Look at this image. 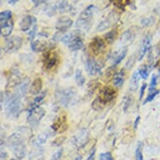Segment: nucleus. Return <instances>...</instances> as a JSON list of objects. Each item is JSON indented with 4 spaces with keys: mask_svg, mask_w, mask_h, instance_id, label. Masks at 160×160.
Masks as SVG:
<instances>
[{
    "mask_svg": "<svg viewBox=\"0 0 160 160\" xmlns=\"http://www.w3.org/2000/svg\"><path fill=\"white\" fill-rule=\"evenodd\" d=\"M61 41L64 45H66L71 51L82 50L84 46V42L80 30H76L71 33L64 34L61 36Z\"/></svg>",
    "mask_w": 160,
    "mask_h": 160,
    "instance_id": "1",
    "label": "nucleus"
},
{
    "mask_svg": "<svg viewBox=\"0 0 160 160\" xmlns=\"http://www.w3.org/2000/svg\"><path fill=\"white\" fill-rule=\"evenodd\" d=\"M20 98L18 94L6 95L5 105H6V112L9 117L11 118H17L18 114L21 111V102Z\"/></svg>",
    "mask_w": 160,
    "mask_h": 160,
    "instance_id": "2",
    "label": "nucleus"
},
{
    "mask_svg": "<svg viewBox=\"0 0 160 160\" xmlns=\"http://www.w3.org/2000/svg\"><path fill=\"white\" fill-rule=\"evenodd\" d=\"M76 92L72 87L66 89H60L55 92V98L58 102L65 108H68L73 105L74 101H76Z\"/></svg>",
    "mask_w": 160,
    "mask_h": 160,
    "instance_id": "3",
    "label": "nucleus"
},
{
    "mask_svg": "<svg viewBox=\"0 0 160 160\" xmlns=\"http://www.w3.org/2000/svg\"><path fill=\"white\" fill-rule=\"evenodd\" d=\"M97 10V8L95 5H90L85 8L79 15L78 20L76 22V26L84 29H87V27L90 28L92 24V18H93Z\"/></svg>",
    "mask_w": 160,
    "mask_h": 160,
    "instance_id": "4",
    "label": "nucleus"
},
{
    "mask_svg": "<svg viewBox=\"0 0 160 160\" xmlns=\"http://www.w3.org/2000/svg\"><path fill=\"white\" fill-rule=\"evenodd\" d=\"M90 139V132L87 128L80 129L72 138V142L77 148H82L87 144Z\"/></svg>",
    "mask_w": 160,
    "mask_h": 160,
    "instance_id": "5",
    "label": "nucleus"
},
{
    "mask_svg": "<svg viewBox=\"0 0 160 160\" xmlns=\"http://www.w3.org/2000/svg\"><path fill=\"white\" fill-rule=\"evenodd\" d=\"M60 61V57L55 51H47L45 53L43 58V65L45 70L50 71L57 66Z\"/></svg>",
    "mask_w": 160,
    "mask_h": 160,
    "instance_id": "6",
    "label": "nucleus"
},
{
    "mask_svg": "<svg viewBox=\"0 0 160 160\" xmlns=\"http://www.w3.org/2000/svg\"><path fill=\"white\" fill-rule=\"evenodd\" d=\"M45 115V110L42 108H38L35 110L32 111L29 113L28 116V122L33 128H36L39 126V122L42 120V118Z\"/></svg>",
    "mask_w": 160,
    "mask_h": 160,
    "instance_id": "7",
    "label": "nucleus"
},
{
    "mask_svg": "<svg viewBox=\"0 0 160 160\" xmlns=\"http://www.w3.org/2000/svg\"><path fill=\"white\" fill-rule=\"evenodd\" d=\"M89 48L92 54L95 55H100L106 50L105 40L98 36L94 37L89 44Z\"/></svg>",
    "mask_w": 160,
    "mask_h": 160,
    "instance_id": "8",
    "label": "nucleus"
},
{
    "mask_svg": "<svg viewBox=\"0 0 160 160\" xmlns=\"http://www.w3.org/2000/svg\"><path fill=\"white\" fill-rule=\"evenodd\" d=\"M102 67V65L97 62L95 59L92 57H87L86 61V71L90 76H95L97 74L101 73Z\"/></svg>",
    "mask_w": 160,
    "mask_h": 160,
    "instance_id": "9",
    "label": "nucleus"
},
{
    "mask_svg": "<svg viewBox=\"0 0 160 160\" xmlns=\"http://www.w3.org/2000/svg\"><path fill=\"white\" fill-rule=\"evenodd\" d=\"M117 21H118V16L115 12H111L108 17L98 24V26L97 27V30L100 32L105 31L111 27H112L117 23Z\"/></svg>",
    "mask_w": 160,
    "mask_h": 160,
    "instance_id": "10",
    "label": "nucleus"
},
{
    "mask_svg": "<svg viewBox=\"0 0 160 160\" xmlns=\"http://www.w3.org/2000/svg\"><path fill=\"white\" fill-rule=\"evenodd\" d=\"M68 128L67 125V118L66 115L59 117L55 120L51 125V129L55 132H64Z\"/></svg>",
    "mask_w": 160,
    "mask_h": 160,
    "instance_id": "11",
    "label": "nucleus"
},
{
    "mask_svg": "<svg viewBox=\"0 0 160 160\" xmlns=\"http://www.w3.org/2000/svg\"><path fill=\"white\" fill-rule=\"evenodd\" d=\"M52 47V43L46 40H33L31 42V50L35 53L47 52Z\"/></svg>",
    "mask_w": 160,
    "mask_h": 160,
    "instance_id": "12",
    "label": "nucleus"
},
{
    "mask_svg": "<svg viewBox=\"0 0 160 160\" xmlns=\"http://www.w3.org/2000/svg\"><path fill=\"white\" fill-rule=\"evenodd\" d=\"M99 97L105 102L106 103H108L113 101L117 97V91L114 87H104L100 91Z\"/></svg>",
    "mask_w": 160,
    "mask_h": 160,
    "instance_id": "13",
    "label": "nucleus"
},
{
    "mask_svg": "<svg viewBox=\"0 0 160 160\" xmlns=\"http://www.w3.org/2000/svg\"><path fill=\"white\" fill-rule=\"evenodd\" d=\"M23 39L22 37L13 36L7 40L5 46V51L7 52H13L18 50L22 46Z\"/></svg>",
    "mask_w": 160,
    "mask_h": 160,
    "instance_id": "14",
    "label": "nucleus"
},
{
    "mask_svg": "<svg viewBox=\"0 0 160 160\" xmlns=\"http://www.w3.org/2000/svg\"><path fill=\"white\" fill-rule=\"evenodd\" d=\"M72 24H73V20L69 17L64 16L58 19L55 24V28L57 29L58 33L62 34V33H65L67 29H70L72 26Z\"/></svg>",
    "mask_w": 160,
    "mask_h": 160,
    "instance_id": "15",
    "label": "nucleus"
},
{
    "mask_svg": "<svg viewBox=\"0 0 160 160\" xmlns=\"http://www.w3.org/2000/svg\"><path fill=\"white\" fill-rule=\"evenodd\" d=\"M21 143H24V137H23V133L21 132H14L8 137L6 140V145L11 148L21 144Z\"/></svg>",
    "mask_w": 160,
    "mask_h": 160,
    "instance_id": "16",
    "label": "nucleus"
},
{
    "mask_svg": "<svg viewBox=\"0 0 160 160\" xmlns=\"http://www.w3.org/2000/svg\"><path fill=\"white\" fill-rule=\"evenodd\" d=\"M35 24H36V18L30 15H26L23 17L21 19V21L19 23V28L22 31L26 32Z\"/></svg>",
    "mask_w": 160,
    "mask_h": 160,
    "instance_id": "17",
    "label": "nucleus"
},
{
    "mask_svg": "<svg viewBox=\"0 0 160 160\" xmlns=\"http://www.w3.org/2000/svg\"><path fill=\"white\" fill-rule=\"evenodd\" d=\"M29 160H45V149L40 146H35L29 152Z\"/></svg>",
    "mask_w": 160,
    "mask_h": 160,
    "instance_id": "18",
    "label": "nucleus"
},
{
    "mask_svg": "<svg viewBox=\"0 0 160 160\" xmlns=\"http://www.w3.org/2000/svg\"><path fill=\"white\" fill-rule=\"evenodd\" d=\"M46 95H47V92L45 91V92L39 93V94L34 98V101L32 102V103L29 105V108H28V112H29V113L31 112L32 111L35 110L36 108H39V106L41 105L43 102H44V100H45V97H46Z\"/></svg>",
    "mask_w": 160,
    "mask_h": 160,
    "instance_id": "19",
    "label": "nucleus"
},
{
    "mask_svg": "<svg viewBox=\"0 0 160 160\" xmlns=\"http://www.w3.org/2000/svg\"><path fill=\"white\" fill-rule=\"evenodd\" d=\"M151 41H152V36L150 34L147 35L144 38L143 41H142V49H141V51L139 53L138 61H142L145 55H146V53L149 50L150 47H151Z\"/></svg>",
    "mask_w": 160,
    "mask_h": 160,
    "instance_id": "20",
    "label": "nucleus"
},
{
    "mask_svg": "<svg viewBox=\"0 0 160 160\" xmlns=\"http://www.w3.org/2000/svg\"><path fill=\"white\" fill-rule=\"evenodd\" d=\"M13 29V23L11 21H6L0 25V35L7 38L11 34Z\"/></svg>",
    "mask_w": 160,
    "mask_h": 160,
    "instance_id": "21",
    "label": "nucleus"
},
{
    "mask_svg": "<svg viewBox=\"0 0 160 160\" xmlns=\"http://www.w3.org/2000/svg\"><path fill=\"white\" fill-rule=\"evenodd\" d=\"M43 87V82L41 78H36L34 82H32L30 88H29V92L31 95H39L41 93Z\"/></svg>",
    "mask_w": 160,
    "mask_h": 160,
    "instance_id": "22",
    "label": "nucleus"
},
{
    "mask_svg": "<svg viewBox=\"0 0 160 160\" xmlns=\"http://www.w3.org/2000/svg\"><path fill=\"white\" fill-rule=\"evenodd\" d=\"M52 136V134L50 132H42L39 135L35 138L33 141V143H34V146H40V145L44 144L46 142L48 139L50 138V137Z\"/></svg>",
    "mask_w": 160,
    "mask_h": 160,
    "instance_id": "23",
    "label": "nucleus"
},
{
    "mask_svg": "<svg viewBox=\"0 0 160 160\" xmlns=\"http://www.w3.org/2000/svg\"><path fill=\"white\" fill-rule=\"evenodd\" d=\"M21 76L20 74L18 73V71L17 72H13L11 74L10 77L8 78V83H7V87H13L18 86L21 83Z\"/></svg>",
    "mask_w": 160,
    "mask_h": 160,
    "instance_id": "24",
    "label": "nucleus"
},
{
    "mask_svg": "<svg viewBox=\"0 0 160 160\" xmlns=\"http://www.w3.org/2000/svg\"><path fill=\"white\" fill-rule=\"evenodd\" d=\"M30 87H29V80L26 79L24 80V82H22L20 84L18 85V90L16 91V94H18L19 97H24L27 94V92L29 90Z\"/></svg>",
    "mask_w": 160,
    "mask_h": 160,
    "instance_id": "25",
    "label": "nucleus"
},
{
    "mask_svg": "<svg viewBox=\"0 0 160 160\" xmlns=\"http://www.w3.org/2000/svg\"><path fill=\"white\" fill-rule=\"evenodd\" d=\"M12 150H13L14 155L18 158V159H21V158L25 157V155H26L27 149L26 146L24 145V143H21V144H19L18 145V146H16V147L13 148Z\"/></svg>",
    "mask_w": 160,
    "mask_h": 160,
    "instance_id": "26",
    "label": "nucleus"
},
{
    "mask_svg": "<svg viewBox=\"0 0 160 160\" xmlns=\"http://www.w3.org/2000/svg\"><path fill=\"white\" fill-rule=\"evenodd\" d=\"M54 4H55V10L57 13H65V12H67L71 9V5L69 4L67 1H65V0L56 2Z\"/></svg>",
    "mask_w": 160,
    "mask_h": 160,
    "instance_id": "27",
    "label": "nucleus"
},
{
    "mask_svg": "<svg viewBox=\"0 0 160 160\" xmlns=\"http://www.w3.org/2000/svg\"><path fill=\"white\" fill-rule=\"evenodd\" d=\"M107 103L103 101L101 97L98 96L97 97H96L93 102H92V108L93 110L97 111V112H101L102 111L104 108H105Z\"/></svg>",
    "mask_w": 160,
    "mask_h": 160,
    "instance_id": "28",
    "label": "nucleus"
},
{
    "mask_svg": "<svg viewBox=\"0 0 160 160\" xmlns=\"http://www.w3.org/2000/svg\"><path fill=\"white\" fill-rule=\"evenodd\" d=\"M139 80H140V75L138 73V71H134L130 80V91L135 92L138 88Z\"/></svg>",
    "mask_w": 160,
    "mask_h": 160,
    "instance_id": "29",
    "label": "nucleus"
},
{
    "mask_svg": "<svg viewBox=\"0 0 160 160\" xmlns=\"http://www.w3.org/2000/svg\"><path fill=\"white\" fill-rule=\"evenodd\" d=\"M124 76H125V73H124V70L122 69L119 73L116 74L115 76L113 77V85L116 87H121L124 83Z\"/></svg>",
    "mask_w": 160,
    "mask_h": 160,
    "instance_id": "30",
    "label": "nucleus"
},
{
    "mask_svg": "<svg viewBox=\"0 0 160 160\" xmlns=\"http://www.w3.org/2000/svg\"><path fill=\"white\" fill-rule=\"evenodd\" d=\"M75 81H76V84L78 85L79 87H83L86 83V78H85L84 75L82 73V71L80 69H77L75 73Z\"/></svg>",
    "mask_w": 160,
    "mask_h": 160,
    "instance_id": "31",
    "label": "nucleus"
},
{
    "mask_svg": "<svg viewBox=\"0 0 160 160\" xmlns=\"http://www.w3.org/2000/svg\"><path fill=\"white\" fill-rule=\"evenodd\" d=\"M127 52H128V48H123L120 52L118 53L115 56V58L113 59V66H117L121 63L124 58L126 57Z\"/></svg>",
    "mask_w": 160,
    "mask_h": 160,
    "instance_id": "32",
    "label": "nucleus"
},
{
    "mask_svg": "<svg viewBox=\"0 0 160 160\" xmlns=\"http://www.w3.org/2000/svg\"><path fill=\"white\" fill-rule=\"evenodd\" d=\"M117 36H118V31L116 29H113V30L108 32L105 34V39L107 42L109 43V44H112L115 41Z\"/></svg>",
    "mask_w": 160,
    "mask_h": 160,
    "instance_id": "33",
    "label": "nucleus"
},
{
    "mask_svg": "<svg viewBox=\"0 0 160 160\" xmlns=\"http://www.w3.org/2000/svg\"><path fill=\"white\" fill-rule=\"evenodd\" d=\"M142 142H138L137 146L136 151H135V157L136 160H143V155H142Z\"/></svg>",
    "mask_w": 160,
    "mask_h": 160,
    "instance_id": "34",
    "label": "nucleus"
},
{
    "mask_svg": "<svg viewBox=\"0 0 160 160\" xmlns=\"http://www.w3.org/2000/svg\"><path fill=\"white\" fill-rule=\"evenodd\" d=\"M158 93H159V90H156V89L149 92V93H148V95L147 98H146V100L144 101V102H143V105L150 102H152V100L154 99L155 97H156V96H157Z\"/></svg>",
    "mask_w": 160,
    "mask_h": 160,
    "instance_id": "35",
    "label": "nucleus"
},
{
    "mask_svg": "<svg viewBox=\"0 0 160 160\" xmlns=\"http://www.w3.org/2000/svg\"><path fill=\"white\" fill-rule=\"evenodd\" d=\"M12 17V13L9 10H5L0 12V22L8 21Z\"/></svg>",
    "mask_w": 160,
    "mask_h": 160,
    "instance_id": "36",
    "label": "nucleus"
},
{
    "mask_svg": "<svg viewBox=\"0 0 160 160\" xmlns=\"http://www.w3.org/2000/svg\"><path fill=\"white\" fill-rule=\"evenodd\" d=\"M66 139V138L65 136H60L55 138L53 140V142H51V144L55 147H61V145L63 144V142H65V140Z\"/></svg>",
    "mask_w": 160,
    "mask_h": 160,
    "instance_id": "37",
    "label": "nucleus"
},
{
    "mask_svg": "<svg viewBox=\"0 0 160 160\" xmlns=\"http://www.w3.org/2000/svg\"><path fill=\"white\" fill-rule=\"evenodd\" d=\"M132 33L130 30H128V31L124 32L123 34L122 35V40L123 42H128V41H130L132 39Z\"/></svg>",
    "mask_w": 160,
    "mask_h": 160,
    "instance_id": "38",
    "label": "nucleus"
},
{
    "mask_svg": "<svg viewBox=\"0 0 160 160\" xmlns=\"http://www.w3.org/2000/svg\"><path fill=\"white\" fill-rule=\"evenodd\" d=\"M100 160H114L112 157V154L110 152H102L99 156Z\"/></svg>",
    "mask_w": 160,
    "mask_h": 160,
    "instance_id": "39",
    "label": "nucleus"
},
{
    "mask_svg": "<svg viewBox=\"0 0 160 160\" xmlns=\"http://www.w3.org/2000/svg\"><path fill=\"white\" fill-rule=\"evenodd\" d=\"M138 73L140 75V77L142 79H147L148 76V70L147 66H144L142 68L139 69Z\"/></svg>",
    "mask_w": 160,
    "mask_h": 160,
    "instance_id": "40",
    "label": "nucleus"
},
{
    "mask_svg": "<svg viewBox=\"0 0 160 160\" xmlns=\"http://www.w3.org/2000/svg\"><path fill=\"white\" fill-rule=\"evenodd\" d=\"M157 82H158V76L153 75V76H152V79H151V82H150L149 92L155 90V87H156V86H157Z\"/></svg>",
    "mask_w": 160,
    "mask_h": 160,
    "instance_id": "41",
    "label": "nucleus"
},
{
    "mask_svg": "<svg viewBox=\"0 0 160 160\" xmlns=\"http://www.w3.org/2000/svg\"><path fill=\"white\" fill-rule=\"evenodd\" d=\"M62 153H63V148H60L58 149L56 152L52 155V157L50 160H60L61 159V156H62Z\"/></svg>",
    "mask_w": 160,
    "mask_h": 160,
    "instance_id": "42",
    "label": "nucleus"
},
{
    "mask_svg": "<svg viewBox=\"0 0 160 160\" xmlns=\"http://www.w3.org/2000/svg\"><path fill=\"white\" fill-rule=\"evenodd\" d=\"M36 33H37V25L36 24H35L34 26H33V29H32L29 33V39L31 42L34 40V37H35V35H36Z\"/></svg>",
    "mask_w": 160,
    "mask_h": 160,
    "instance_id": "43",
    "label": "nucleus"
},
{
    "mask_svg": "<svg viewBox=\"0 0 160 160\" xmlns=\"http://www.w3.org/2000/svg\"><path fill=\"white\" fill-rule=\"evenodd\" d=\"M135 60H136V58H135V56H133V55H132L131 57L129 58L128 60V61H127L126 63V67L128 69H131L132 66H134V64H135Z\"/></svg>",
    "mask_w": 160,
    "mask_h": 160,
    "instance_id": "44",
    "label": "nucleus"
},
{
    "mask_svg": "<svg viewBox=\"0 0 160 160\" xmlns=\"http://www.w3.org/2000/svg\"><path fill=\"white\" fill-rule=\"evenodd\" d=\"M147 84L146 83H143V84L140 87V94H139V100H142V97H143V95L145 93V91L147 89Z\"/></svg>",
    "mask_w": 160,
    "mask_h": 160,
    "instance_id": "45",
    "label": "nucleus"
},
{
    "mask_svg": "<svg viewBox=\"0 0 160 160\" xmlns=\"http://www.w3.org/2000/svg\"><path fill=\"white\" fill-rule=\"evenodd\" d=\"M32 3H34V5L35 6V7H37V6L40 5V4H43V3H45L46 2H48L49 0H31Z\"/></svg>",
    "mask_w": 160,
    "mask_h": 160,
    "instance_id": "46",
    "label": "nucleus"
},
{
    "mask_svg": "<svg viewBox=\"0 0 160 160\" xmlns=\"http://www.w3.org/2000/svg\"><path fill=\"white\" fill-rule=\"evenodd\" d=\"M114 5H116L118 8H122L123 4H122V0H112Z\"/></svg>",
    "mask_w": 160,
    "mask_h": 160,
    "instance_id": "47",
    "label": "nucleus"
},
{
    "mask_svg": "<svg viewBox=\"0 0 160 160\" xmlns=\"http://www.w3.org/2000/svg\"><path fill=\"white\" fill-rule=\"evenodd\" d=\"M132 102V98L131 97H128V99L126 101V103H125V106H124V112H126L128 110V108H129V106Z\"/></svg>",
    "mask_w": 160,
    "mask_h": 160,
    "instance_id": "48",
    "label": "nucleus"
},
{
    "mask_svg": "<svg viewBox=\"0 0 160 160\" xmlns=\"http://www.w3.org/2000/svg\"><path fill=\"white\" fill-rule=\"evenodd\" d=\"M142 24L143 26H148V25L152 24V21H151L150 18H144V19L142 20Z\"/></svg>",
    "mask_w": 160,
    "mask_h": 160,
    "instance_id": "49",
    "label": "nucleus"
},
{
    "mask_svg": "<svg viewBox=\"0 0 160 160\" xmlns=\"http://www.w3.org/2000/svg\"><path fill=\"white\" fill-rule=\"evenodd\" d=\"M140 120H141V117L140 116H138L135 119V121L133 122V127H134V129H137V128L138 127V124L140 122Z\"/></svg>",
    "mask_w": 160,
    "mask_h": 160,
    "instance_id": "50",
    "label": "nucleus"
},
{
    "mask_svg": "<svg viewBox=\"0 0 160 160\" xmlns=\"http://www.w3.org/2000/svg\"><path fill=\"white\" fill-rule=\"evenodd\" d=\"M95 154H96V149H93L86 160H95Z\"/></svg>",
    "mask_w": 160,
    "mask_h": 160,
    "instance_id": "51",
    "label": "nucleus"
},
{
    "mask_svg": "<svg viewBox=\"0 0 160 160\" xmlns=\"http://www.w3.org/2000/svg\"><path fill=\"white\" fill-rule=\"evenodd\" d=\"M7 157H8V154H7V152H3V151L0 152V158H3V159H4V158H6Z\"/></svg>",
    "mask_w": 160,
    "mask_h": 160,
    "instance_id": "52",
    "label": "nucleus"
},
{
    "mask_svg": "<svg viewBox=\"0 0 160 160\" xmlns=\"http://www.w3.org/2000/svg\"><path fill=\"white\" fill-rule=\"evenodd\" d=\"M19 0H8V3H9V4H14V3H16L17 2H18Z\"/></svg>",
    "mask_w": 160,
    "mask_h": 160,
    "instance_id": "53",
    "label": "nucleus"
},
{
    "mask_svg": "<svg viewBox=\"0 0 160 160\" xmlns=\"http://www.w3.org/2000/svg\"><path fill=\"white\" fill-rule=\"evenodd\" d=\"M3 132L2 131V130H1V128H0V141H1V138H3Z\"/></svg>",
    "mask_w": 160,
    "mask_h": 160,
    "instance_id": "54",
    "label": "nucleus"
},
{
    "mask_svg": "<svg viewBox=\"0 0 160 160\" xmlns=\"http://www.w3.org/2000/svg\"><path fill=\"white\" fill-rule=\"evenodd\" d=\"M82 156H79V157L76 158L75 160H82Z\"/></svg>",
    "mask_w": 160,
    "mask_h": 160,
    "instance_id": "55",
    "label": "nucleus"
},
{
    "mask_svg": "<svg viewBox=\"0 0 160 160\" xmlns=\"http://www.w3.org/2000/svg\"><path fill=\"white\" fill-rule=\"evenodd\" d=\"M10 160H19V159H15V158H11Z\"/></svg>",
    "mask_w": 160,
    "mask_h": 160,
    "instance_id": "56",
    "label": "nucleus"
},
{
    "mask_svg": "<svg viewBox=\"0 0 160 160\" xmlns=\"http://www.w3.org/2000/svg\"><path fill=\"white\" fill-rule=\"evenodd\" d=\"M2 143H3V142H2V141H0V144H2Z\"/></svg>",
    "mask_w": 160,
    "mask_h": 160,
    "instance_id": "57",
    "label": "nucleus"
},
{
    "mask_svg": "<svg viewBox=\"0 0 160 160\" xmlns=\"http://www.w3.org/2000/svg\"><path fill=\"white\" fill-rule=\"evenodd\" d=\"M0 55H1V50H0Z\"/></svg>",
    "mask_w": 160,
    "mask_h": 160,
    "instance_id": "58",
    "label": "nucleus"
}]
</instances>
